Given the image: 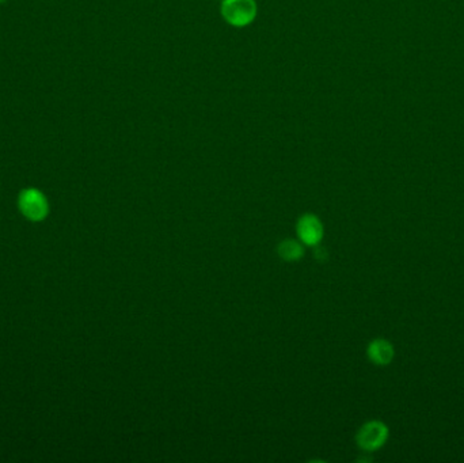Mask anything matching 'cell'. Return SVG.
<instances>
[{
    "label": "cell",
    "instance_id": "6da1fadb",
    "mask_svg": "<svg viewBox=\"0 0 464 463\" xmlns=\"http://www.w3.org/2000/svg\"><path fill=\"white\" fill-rule=\"evenodd\" d=\"M388 437V428L386 424L379 420H371L363 424L356 435L357 446L372 452L385 446Z\"/></svg>",
    "mask_w": 464,
    "mask_h": 463
},
{
    "label": "cell",
    "instance_id": "7a4b0ae2",
    "mask_svg": "<svg viewBox=\"0 0 464 463\" xmlns=\"http://www.w3.org/2000/svg\"><path fill=\"white\" fill-rule=\"evenodd\" d=\"M296 232L299 236V241L304 246H318L322 239L325 229L321 222V219L314 214H304L303 217H299L296 223Z\"/></svg>",
    "mask_w": 464,
    "mask_h": 463
},
{
    "label": "cell",
    "instance_id": "3957f363",
    "mask_svg": "<svg viewBox=\"0 0 464 463\" xmlns=\"http://www.w3.org/2000/svg\"><path fill=\"white\" fill-rule=\"evenodd\" d=\"M221 11L231 25L245 26L255 16V3L253 0H226Z\"/></svg>",
    "mask_w": 464,
    "mask_h": 463
},
{
    "label": "cell",
    "instance_id": "277c9868",
    "mask_svg": "<svg viewBox=\"0 0 464 463\" xmlns=\"http://www.w3.org/2000/svg\"><path fill=\"white\" fill-rule=\"evenodd\" d=\"M19 205L25 217L31 220H40L47 215L48 204L45 197L35 189H28L21 195Z\"/></svg>",
    "mask_w": 464,
    "mask_h": 463
},
{
    "label": "cell",
    "instance_id": "5b68a950",
    "mask_svg": "<svg viewBox=\"0 0 464 463\" xmlns=\"http://www.w3.org/2000/svg\"><path fill=\"white\" fill-rule=\"evenodd\" d=\"M367 355L373 364L376 366H387L392 361L395 351L390 341L385 339H376L371 341L367 349Z\"/></svg>",
    "mask_w": 464,
    "mask_h": 463
},
{
    "label": "cell",
    "instance_id": "8992f818",
    "mask_svg": "<svg viewBox=\"0 0 464 463\" xmlns=\"http://www.w3.org/2000/svg\"><path fill=\"white\" fill-rule=\"evenodd\" d=\"M304 245L296 239H284L277 246V254L285 263H296L304 257Z\"/></svg>",
    "mask_w": 464,
    "mask_h": 463
},
{
    "label": "cell",
    "instance_id": "52a82bcc",
    "mask_svg": "<svg viewBox=\"0 0 464 463\" xmlns=\"http://www.w3.org/2000/svg\"><path fill=\"white\" fill-rule=\"evenodd\" d=\"M4 1H6V0H0V3H4Z\"/></svg>",
    "mask_w": 464,
    "mask_h": 463
}]
</instances>
